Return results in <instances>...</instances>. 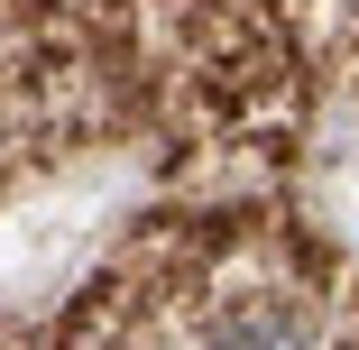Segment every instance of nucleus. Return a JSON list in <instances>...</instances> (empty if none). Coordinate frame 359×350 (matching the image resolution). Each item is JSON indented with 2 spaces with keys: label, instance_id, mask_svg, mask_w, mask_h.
Here are the masks:
<instances>
[{
  "label": "nucleus",
  "instance_id": "1",
  "mask_svg": "<svg viewBox=\"0 0 359 350\" xmlns=\"http://www.w3.org/2000/svg\"><path fill=\"white\" fill-rule=\"evenodd\" d=\"M203 350H313V332L295 314H276V304H249V314H231L222 332H212Z\"/></svg>",
  "mask_w": 359,
  "mask_h": 350
}]
</instances>
